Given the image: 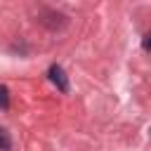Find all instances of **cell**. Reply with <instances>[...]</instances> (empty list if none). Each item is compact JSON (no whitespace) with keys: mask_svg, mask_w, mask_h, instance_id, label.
<instances>
[{"mask_svg":"<svg viewBox=\"0 0 151 151\" xmlns=\"http://www.w3.org/2000/svg\"><path fill=\"white\" fill-rule=\"evenodd\" d=\"M50 80L59 87V92H68V78H66V73H64V68L61 66H50Z\"/></svg>","mask_w":151,"mask_h":151,"instance_id":"6da1fadb","label":"cell"},{"mask_svg":"<svg viewBox=\"0 0 151 151\" xmlns=\"http://www.w3.org/2000/svg\"><path fill=\"white\" fill-rule=\"evenodd\" d=\"M12 146V139H9V132L5 127H0V151H7Z\"/></svg>","mask_w":151,"mask_h":151,"instance_id":"7a4b0ae2","label":"cell"},{"mask_svg":"<svg viewBox=\"0 0 151 151\" xmlns=\"http://www.w3.org/2000/svg\"><path fill=\"white\" fill-rule=\"evenodd\" d=\"M0 109H9V90L5 85H0Z\"/></svg>","mask_w":151,"mask_h":151,"instance_id":"3957f363","label":"cell"},{"mask_svg":"<svg viewBox=\"0 0 151 151\" xmlns=\"http://www.w3.org/2000/svg\"><path fill=\"white\" fill-rule=\"evenodd\" d=\"M142 47H144L146 52H151V31L144 35V40H142Z\"/></svg>","mask_w":151,"mask_h":151,"instance_id":"277c9868","label":"cell"}]
</instances>
